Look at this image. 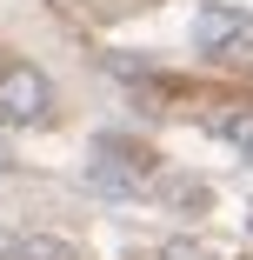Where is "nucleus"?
I'll return each mask as SVG.
<instances>
[{
	"instance_id": "nucleus-1",
	"label": "nucleus",
	"mask_w": 253,
	"mask_h": 260,
	"mask_svg": "<svg viewBox=\"0 0 253 260\" xmlns=\"http://www.w3.org/2000/svg\"><path fill=\"white\" fill-rule=\"evenodd\" d=\"M147 174H154V153H147L140 140H120V134H107V140H100V153L87 160V187L107 193V200H133Z\"/></svg>"
},
{
	"instance_id": "nucleus-2",
	"label": "nucleus",
	"mask_w": 253,
	"mask_h": 260,
	"mask_svg": "<svg viewBox=\"0 0 253 260\" xmlns=\"http://www.w3.org/2000/svg\"><path fill=\"white\" fill-rule=\"evenodd\" d=\"M47 114H54V80H47L40 67H27V60H14L7 74H0V120L7 127H33Z\"/></svg>"
},
{
	"instance_id": "nucleus-3",
	"label": "nucleus",
	"mask_w": 253,
	"mask_h": 260,
	"mask_svg": "<svg viewBox=\"0 0 253 260\" xmlns=\"http://www.w3.org/2000/svg\"><path fill=\"white\" fill-rule=\"evenodd\" d=\"M253 40V14H233V7H193V47L200 54H240Z\"/></svg>"
},
{
	"instance_id": "nucleus-4",
	"label": "nucleus",
	"mask_w": 253,
	"mask_h": 260,
	"mask_svg": "<svg viewBox=\"0 0 253 260\" xmlns=\"http://www.w3.org/2000/svg\"><path fill=\"white\" fill-rule=\"evenodd\" d=\"M0 260H80V247L67 234H14Z\"/></svg>"
},
{
	"instance_id": "nucleus-5",
	"label": "nucleus",
	"mask_w": 253,
	"mask_h": 260,
	"mask_svg": "<svg viewBox=\"0 0 253 260\" xmlns=\"http://www.w3.org/2000/svg\"><path fill=\"white\" fill-rule=\"evenodd\" d=\"M220 140H227L233 153H246V160H253V114H227V120H220Z\"/></svg>"
},
{
	"instance_id": "nucleus-6",
	"label": "nucleus",
	"mask_w": 253,
	"mask_h": 260,
	"mask_svg": "<svg viewBox=\"0 0 253 260\" xmlns=\"http://www.w3.org/2000/svg\"><path fill=\"white\" fill-rule=\"evenodd\" d=\"M160 260H200V247H187V240H173V247H160Z\"/></svg>"
},
{
	"instance_id": "nucleus-7",
	"label": "nucleus",
	"mask_w": 253,
	"mask_h": 260,
	"mask_svg": "<svg viewBox=\"0 0 253 260\" xmlns=\"http://www.w3.org/2000/svg\"><path fill=\"white\" fill-rule=\"evenodd\" d=\"M7 167H14V160H7V147H0V174H7Z\"/></svg>"
},
{
	"instance_id": "nucleus-8",
	"label": "nucleus",
	"mask_w": 253,
	"mask_h": 260,
	"mask_svg": "<svg viewBox=\"0 0 253 260\" xmlns=\"http://www.w3.org/2000/svg\"><path fill=\"white\" fill-rule=\"evenodd\" d=\"M7 240H14V234H0V253H7Z\"/></svg>"
}]
</instances>
